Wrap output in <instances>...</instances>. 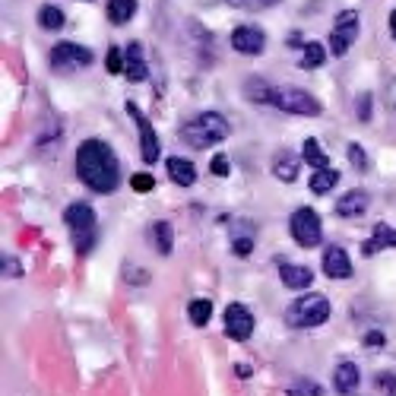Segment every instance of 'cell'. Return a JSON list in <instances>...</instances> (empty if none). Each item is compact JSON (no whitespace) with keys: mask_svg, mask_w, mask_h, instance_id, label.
I'll return each mask as SVG.
<instances>
[{"mask_svg":"<svg viewBox=\"0 0 396 396\" xmlns=\"http://www.w3.org/2000/svg\"><path fill=\"white\" fill-rule=\"evenodd\" d=\"M76 174L96 194H114L120 184V165L105 140H86L76 150Z\"/></svg>","mask_w":396,"mask_h":396,"instance_id":"6da1fadb","label":"cell"},{"mask_svg":"<svg viewBox=\"0 0 396 396\" xmlns=\"http://www.w3.org/2000/svg\"><path fill=\"white\" fill-rule=\"evenodd\" d=\"M225 136H228V120L219 111H203L181 127V140L194 150H210V146L222 143Z\"/></svg>","mask_w":396,"mask_h":396,"instance_id":"7a4b0ae2","label":"cell"},{"mask_svg":"<svg viewBox=\"0 0 396 396\" xmlns=\"http://www.w3.org/2000/svg\"><path fill=\"white\" fill-rule=\"evenodd\" d=\"M327 317H330V301L323 295H301V298H295L285 307V323L295 330L321 327Z\"/></svg>","mask_w":396,"mask_h":396,"instance_id":"3957f363","label":"cell"},{"mask_svg":"<svg viewBox=\"0 0 396 396\" xmlns=\"http://www.w3.org/2000/svg\"><path fill=\"white\" fill-rule=\"evenodd\" d=\"M64 222H67L70 235H73L76 251L86 254L92 247V241H96V213H92V206L89 203H73V206H67Z\"/></svg>","mask_w":396,"mask_h":396,"instance_id":"277c9868","label":"cell"},{"mask_svg":"<svg viewBox=\"0 0 396 396\" xmlns=\"http://www.w3.org/2000/svg\"><path fill=\"white\" fill-rule=\"evenodd\" d=\"M269 105H276L279 111L289 114H305V118L321 114V102L307 89H298V86H276L273 96H269Z\"/></svg>","mask_w":396,"mask_h":396,"instance_id":"5b68a950","label":"cell"},{"mask_svg":"<svg viewBox=\"0 0 396 396\" xmlns=\"http://www.w3.org/2000/svg\"><path fill=\"white\" fill-rule=\"evenodd\" d=\"M289 232H291V238L298 241L301 247H317V244H321V238H323L321 216H317L311 206H301V210L291 213Z\"/></svg>","mask_w":396,"mask_h":396,"instance_id":"8992f818","label":"cell"},{"mask_svg":"<svg viewBox=\"0 0 396 396\" xmlns=\"http://www.w3.org/2000/svg\"><path fill=\"white\" fill-rule=\"evenodd\" d=\"M359 29H361L359 10H343V13L336 16L333 32H330V51L336 54V57H343V54L352 48V42L359 38Z\"/></svg>","mask_w":396,"mask_h":396,"instance_id":"52a82bcc","label":"cell"},{"mask_svg":"<svg viewBox=\"0 0 396 396\" xmlns=\"http://www.w3.org/2000/svg\"><path fill=\"white\" fill-rule=\"evenodd\" d=\"M92 64V51L82 45H73V42H57L51 48V67L57 73H73V70H82Z\"/></svg>","mask_w":396,"mask_h":396,"instance_id":"ba28073f","label":"cell"},{"mask_svg":"<svg viewBox=\"0 0 396 396\" xmlns=\"http://www.w3.org/2000/svg\"><path fill=\"white\" fill-rule=\"evenodd\" d=\"M127 114L136 120V127H140V150H143V162L152 165L159 162V136L156 130H152L150 118L140 111V105H134V102H127Z\"/></svg>","mask_w":396,"mask_h":396,"instance_id":"9c48e42d","label":"cell"},{"mask_svg":"<svg viewBox=\"0 0 396 396\" xmlns=\"http://www.w3.org/2000/svg\"><path fill=\"white\" fill-rule=\"evenodd\" d=\"M225 333H228V339H235V343L251 339V333H254V314H251L244 305H228L225 307Z\"/></svg>","mask_w":396,"mask_h":396,"instance_id":"30bf717a","label":"cell"},{"mask_svg":"<svg viewBox=\"0 0 396 396\" xmlns=\"http://www.w3.org/2000/svg\"><path fill=\"white\" fill-rule=\"evenodd\" d=\"M232 48L241 54H263V48H267V35H263L257 26H238V29L232 32Z\"/></svg>","mask_w":396,"mask_h":396,"instance_id":"8fae6325","label":"cell"},{"mask_svg":"<svg viewBox=\"0 0 396 396\" xmlns=\"http://www.w3.org/2000/svg\"><path fill=\"white\" fill-rule=\"evenodd\" d=\"M323 273L333 279H349L352 276V263H349V254H345L343 247H327L323 251Z\"/></svg>","mask_w":396,"mask_h":396,"instance_id":"7c38bea8","label":"cell"},{"mask_svg":"<svg viewBox=\"0 0 396 396\" xmlns=\"http://www.w3.org/2000/svg\"><path fill=\"white\" fill-rule=\"evenodd\" d=\"M365 210H368L365 190H349V194H343L336 200V216H343V219H359V216H365Z\"/></svg>","mask_w":396,"mask_h":396,"instance_id":"4fadbf2b","label":"cell"},{"mask_svg":"<svg viewBox=\"0 0 396 396\" xmlns=\"http://www.w3.org/2000/svg\"><path fill=\"white\" fill-rule=\"evenodd\" d=\"M384 247H396V228H390V225H374V235L361 244V254L365 257H374L377 251H384Z\"/></svg>","mask_w":396,"mask_h":396,"instance_id":"5bb4252c","label":"cell"},{"mask_svg":"<svg viewBox=\"0 0 396 396\" xmlns=\"http://www.w3.org/2000/svg\"><path fill=\"white\" fill-rule=\"evenodd\" d=\"M279 276H282L285 289H311V282H314V273L307 267H298V263H282Z\"/></svg>","mask_w":396,"mask_h":396,"instance_id":"9a60e30c","label":"cell"},{"mask_svg":"<svg viewBox=\"0 0 396 396\" xmlns=\"http://www.w3.org/2000/svg\"><path fill=\"white\" fill-rule=\"evenodd\" d=\"M146 60H143V48L136 45V42H130L127 45V67H124V76H127L130 82H143L146 80Z\"/></svg>","mask_w":396,"mask_h":396,"instance_id":"2e32d148","label":"cell"},{"mask_svg":"<svg viewBox=\"0 0 396 396\" xmlns=\"http://www.w3.org/2000/svg\"><path fill=\"white\" fill-rule=\"evenodd\" d=\"M168 174H172V181H174V184H181V187H190L197 181L194 162H187V159H181V156L168 159Z\"/></svg>","mask_w":396,"mask_h":396,"instance_id":"e0dca14e","label":"cell"},{"mask_svg":"<svg viewBox=\"0 0 396 396\" xmlns=\"http://www.w3.org/2000/svg\"><path fill=\"white\" fill-rule=\"evenodd\" d=\"M333 381H336L339 393H355V387H359V381H361V374H359V368L352 365V361H343V365H336Z\"/></svg>","mask_w":396,"mask_h":396,"instance_id":"ac0fdd59","label":"cell"},{"mask_svg":"<svg viewBox=\"0 0 396 396\" xmlns=\"http://www.w3.org/2000/svg\"><path fill=\"white\" fill-rule=\"evenodd\" d=\"M273 174H276L279 181H285V184H291V181L298 178V156L279 152V156L273 159Z\"/></svg>","mask_w":396,"mask_h":396,"instance_id":"d6986e66","label":"cell"},{"mask_svg":"<svg viewBox=\"0 0 396 396\" xmlns=\"http://www.w3.org/2000/svg\"><path fill=\"white\" fill-rule=\"evenodd\" d=\"M339 184V172L336 168H317L311 174V194H330Z\"/></svg>","mask_w":396,"mask_h":396,"instance_id":"ffe728a7","label":"cell"},{"mask_svg":"<svg viewBox=\"0 0 396 396\" xmlns=\"http://www.w3.org/2000/svg\"><path fill=\"white\" fill-rule=\"evenodd\" d=\"M136 13V0H108V19L114 26H124Z\"/></svg>","mask_w":396,"mask_h":396,"instance_id":"44dd1931","label":"cell"},{"mask_svg":"<svg viewBox=\"0 0 396 396\" xmlns=\"http://www.w3.org/2000/svg\"><path fill=\"white\" fill-rule=\"evenodd\" d=\"M152 241H156V247H159V254H162V257L172 254V247H174L172 222H156V225H152Z\"/></svg>","mask_w":396,"mask_h":396,"instance_id":"7402d4cb","label":"cell"},{"mask_svg":"<svg viewBox=\"0 0 396 396\" xmlns=\"http://www.w3.org/2000/svg\"><path fill=\"white\" fill-rule=\"evenodd\" d=\"M301 150H305V152H301V159H305L314 172H317V168H330V156L321 150V143H317V140H305Z\"/></svg>","mask_w":396,"mask_h":396,"instance_id":"603a6c76","label":"cell"},{"mask_svg":"<svg viewBox=\"0 0 396 396\" xmlns=\"http://www.w3.org/2000/svg\"><path fill=\"white\" fill-rule=\"evenodd\" d=\"M187 314H190L194 327H206L210 317H213V301L210 298H194L190 301V307H187Z\"/></svg>","mask_w":396,"mask_h":396,"instance_id":"cb8c5ba5","label":"cell"},{"mask_svg":"<svg viewBox=\"0 0 396 396\" xmlns=\"http://www.w3.org/2000/svg\"><path fill=\"white\" fill-rule=\"evenodd\" d=\"M323 60H327V51H323V45H317V42H307L305 48H301V67L305 70H314V67H321Z\"/></svg>","mask_w":396,"mask_h":396,"instance_id":"d4e9b609","label":"cell"},{"mask_svg":"<svg viewBox=\"0 0 396 396\" xmlns=\"http://www.w3.org/2000/svg\"><path fill=\"white\" fill-rule=\"evenodd\" d=\"M38 23H42V29H48V32H57L60 26H64V13H60L57 7H42L38 10Z\"/></svg>","mask_w":396,"mask_h":396,"instance_id":"484cf974","label":"cell"},{"mask_svg":"<svg viewBox=\"0 0 396 396\" xmlns=\"http://www.w3.org/2000/svg\"><path fill=\"white\" fill-rule=\"evenodd\" d=\"M247 96H251V102H269V96H273V86L251 80V82H247Z\"/></svg>","mask_w":396,"mask_h":396,"instance_id":"4316f807","label":"cell"},{"mask_svg":"<svg viewBox=\"0 0 396 396\" xmlns=\"http://www.w3.org/2000/svg\"><path fill=\"white\" fill-rule=\"evenodd\" d=\"M349 162L355 172H365L368 168V152L361 150V143H349Z\"/></svg>","mask_w":396,"mask_h":396,"instance_id":"83f0119b","label":"cell"},{"mask_svg":"<svg viewBox=\"0 0 396 396\" xmlns=\"http://www.w3.org/2000/svg\"><path fill=\"white\" fill-rule=\"evenodd\" d=\"M105 67L108 73H124V57H120V48H108V57H105Z\"/></svg>","mask_w":396,"mask_h":396,"instance_id":"f1b7e54d","label":"cell"},{"mask_svg":"<svg viewBox=\"0 0 396 396\" xmlns=\"http://www.w3.org/2000/svg\"><path fill=\"white\" fill-rule=\"evenodd\" d=\"M228 3L238 10H267V7H276L279 0H228Z\"/></svg>","mask_w":396,"mask_h":396,"instance_id":"f546056e","label":"cell"},{"mask_svg":"<svg viewBox=\"0 0 396 396\" xmlns=\"http://www.w3.org/2000/svg\"><path fill=\"white\" fill-rule=\"evenodd\" d=\"M232 251L238 257H251V251H254V235H241V238L232 241Z\"/></svg>","mask_w":396,"mask_h":396,"instance_id":"4dcf8cb0","label":"cell"},{"mask_svg":"<svg viewBox=\"0 0 396 396\" xmlns=\"http://www.w3.org/2000/svg\"><path fill=\"white\" fill-rule=\"evenodd\" d=\"M130 184H134V190L146 194V190H152V187H156V178H152V174H146V172H140V174H134V178H130Z\"/></svg>","mask_w":396,"mask_h":396,"instance_id":"1f68e13d","label":"cell"},{"mask_svg":"<svg viewBox=\"0 0 396 396\" xmlns=\"http://www.w3.org/2000/svg\"><path fill=\"white\" fill-rule=\"evenodd\" d=\"M355 114H359V120L361 124H368L371 120V96H359V102H355Z\"/></svg>","mask_w":396,"mask_h":396,"instance_id":"d6a6232c","label":"cell"},{"mask_svg":"<svg viewBox=\"0 0 396 396\" xmlns=\"http://www.w3.org/2000/svg\"><path fill=\"white\" fill-rule=\"evenodd\" d=\"M0 269H3V276H10V279H19V276H23V267H19V260H16V257H3Z\"/></svg>","mask_w":396,"mask_h":396,"instance_id":"836d02e7","label":"cell"},{"mask_svg":"<svg viewBox=\"0 0 396 396\" xmlns=\"http://www.w3.org/2000/svg\"><path fill=\"white\" fill-rule=\"evenodd\" d=\"M377 387H381L384 393L396 396V377H393V374H381V377H377Z\"/></svg>","mask_w":396,"mask_h":396,"instance_id":"e575fe53","label":"cell"},{"mask_svg":"<svg viewBox=\"0 0 396 396\" xmlns=\"http://www.w3.org/2000/svg\"><path fill=\"white\" fill-rule=\"evenodd\" d=\"M210 168H213V174H219V178H225V174H228V159H225V156H216V159H213V165H210Z\"/></svg>","mask_w":396,"mask_h":396,"instance_id":"d590c367","label":"cell"},{"mask_svg":"<svg viewBox=\"0 0 396 396\" xmlns=\"http://www.w3.org/2000/svg\"><path fill=\"white\" fill-rule=\"evenodd\" d=\"M365 343H368V345H384V333H368Z\"/></svg>","mask_w":396,"mask_h":396,"instance_id":"8d00e7d4","label":"cell"},{"mask_svg":"<svg viewBox=\"0 0 396 396\" xmlns=\"http://www.w3.org/2000/svg\"><path fill=\"white\" fill-rule=\"evenodd\" d=\"M235 371H238L241 377H251V368H247V365H238V368H235Z\"/></svg>","mask_w":396,"mask_h":396,"instance_id":"74e56055","label":"cell"},{"mask_svg":"<svg viewBox=\"0 0 396 396\" xmlns=\"http://www.w3.org/2000/svg\"><path fill=\"white\" fill-rule=\"evenodd\" d=\"M390 32H393V38H396V10L390 13Z\"/></svg>","mask_w":396,"mask_h":396,"instance_id":"f35d334b","label":"cell"}]
</instances>
